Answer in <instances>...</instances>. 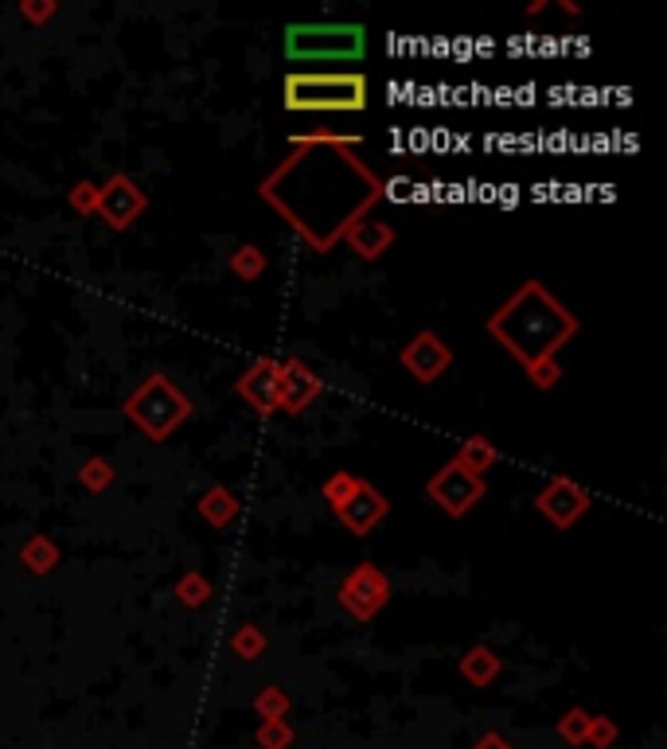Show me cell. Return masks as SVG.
Segmentation results:
<instances>
[{
    "label": "cell",
    "mask_w": 667,
    "mask_h": 749,
    "mask_svg": "<svg viewBox=\"0 0 667 749\" xmlns=\"http://www.w3.org/2000/svg\"><path fill=\"white\" fill-rule=\"evenodd\" d=\"M500 667H503V659L496 656L488 644H472V648L461 656V664H457V672H461V679L469 687H488V684H496Z\"/></svg>",
    "instance_id": "cell-15"
},
{
    "label": "cell",
    "mask_w": 667,
    "mask_h": 749,
    "mask_svg": "<svg viewBox=\"0 0 667 749\" xmlns=\"http://www.w3.org/2000/svg\"><path fill=\"white\" fill-rule=\"evenodd\" d=\"M324 391V379L309 367L301 355L281 360V383H278V410L285 414H305Z\"/></svg>",
    "instance_id": "cell-10"
},
{
    "label": "cell",
    "mask_w": 667,
    "mask_h": 749,
    "mask_svg": "<svg viewBox=\"0 0 667 749\" xmlns=\"http://www.w3.org/2000/svg\"><path fill=\"white\" fill-rule=\"evenodd\" d=\"M278 383H281V360L262 355V360H254L239 375L242 403H247L250 410L262 414V418H270V414H278Z\"/></svg>",
    "instance_id": "cell-12"
},
{
    "label": "cell",
    "mask_w": 667,
    "mask_h": 749,
    "mask_svg": "<svg viewBox=\"0 0 667 749\" xmlns=\"http://www.w3.org/2000/svg\"><path fill=\"white\" fill-rule=\"evenodd\" d=\"M265 652H270V641H265V633L258 625H239L231 633V656H239L242 664H254Z\"/></svg>",
    "instance_id": "cell-18"
},
{
    "label": "cell",
    "mask_w": 667,
    "mask_h": 749,
    "mask_svg": "<svg viewBox=\"0 0 667 749\" xmlns=\"http://www.w3.org/2000/svg\"><path fill=\"white\" fill-rule=\"evenodd\" d=\"M355 488H359V477H355V472H347V469H336L329 480H324L321 496H324V500H329V508L336 511L340 503H347V500H352V492H355Z\"/></svg>",
    "instance_id": "cell-23"
},
{
    "label": "cell",
    "mask_w": 667,
    "mask_h": 749,
    "mask_svg": "<svg viewBox=\"0 0 667 749\" xmlns=\"http://www.w3.org/2000/svg\"><path fill=\"white\" fill-rule=\"evenodd\" d=\"M148 196L145 188H137V180L125 173H114L106 184H98V219L106 222L110 231H129L133 222L145 215Z\"/></svg>",
    "instance_id": "cell-7"
},
{
    "label": "cell",
    "mask_w": 667,
    "mask_h": 749,
    "mask_svg": "<svg viewBox=\"0 0 667 749\" xmlns=\"http://www.w3.org/2000/svg\"><path fill=\"white\" fill-rule=\"evenodd\" d=\"M285 55L293 63H355L367 55L363 24H289Z\"/></svg>",
    "instance_id": "cell-4"
},
{
    "label": "cell",
    "mask_w": 667,
    "mask_h": 749,
    "mask_svg": "<svg viewBox=\"0 0 667 749\" xmlns=\"http://www.w3.org/2000/svg\"><path fill=\"white\" fill-rule=\"evenodd\" d=\"M176 602H180L184 610H204V605L211 602V582H207L199 570H188V574L176 578Z\"/></svg>",
    "instance_id": "cell-19"
},
{
    "label": "cell",
    "mask_w": 667,
    "mask_h": 749,
    "mask_svg": "<svg viewBox=\"0 0 667 749\" xmlns=\"http://www.w3.org/2000/svg\"><path fill=\"white\" fill-rule=\"evenodd\" d=\"M398 363H403V371L410 375L414 383L429 387V383H437L445 371L454 367V347L445 344V340L437 336L434 329H421L418 336H410L403 344V352H398Z\"/></svg>",
    "instance_id": "cell-8"
},
{
    "label": "cell",
    "mask_w": 667,
    "mask_h": 749,
    "mask_svg": "<svg viewBox=\"0 0 667 749\" xmlns=\"http://www.w3.org/2000/svg\"><path fill=\"white\" fill-rule=\"evenodd\" d=\"M289 707H293V699H289L278 684L262 687V691L254 695V710H258L262 722H270V718H289Z\"/></svg>",
    "instance_id": "cell-21"
},
{
    "label": "cell",
    "mask_w": 667,
    "mask_h": 749,
    "mask_svg": "<svg viewBox=\"0 0 667 749\" xmlns=\"http://www.w3.org/2000/svg\"><path fill=\"white\" fill-rule=\"evenodd\" d=\"M196 511H199V519H204V523H211V528H231L235 519H239V511H242V500H239V492H235V488L211 485L204 496H199Z\"/></svg>",
    "instance_id": "cell-14"
},
{
    "label": "cell",
    "mask_w": 667,
    "mask_h": 749,
    "mask_svg": "<svg viewBox=\"0 0 667 749\" xmlns=\"http://www.w3.org/2000/svg\"><path fill=\"white\" fill-rule=\"evenodd\" d=\"M122 414L148 441H168V437L191 418V398L184 395L168 375H148L122 403Z\"/></svg>",
    "instance_id": "cell-3"
},
{
    "label": "cell",
    "mask_w": 667,
    "mask_h": 749,
    "mask_svg": "<svg viewBox=\"0 0 667 749\" xmlns=\"http://www.w3.org/2000/svg\"><path fill=\"white\" fill-rule=\"evenodd\" d=\"M114 480H117V472L106 457H86L83 469H79V485H83L86 492H106Z\"/></svg>",
    "instance_id": "cell-20"
},
{
    "label": "cell",
    "mask_w": 667,
    "mask_h": 749,
    "mask_svg": "<svg viewBox=\"0 0 667 749\" xmlns=\"http://www.w3.org/2000/svg\"><path fill=\"white\" fill-rule=\"evenodd\" d=\"M472 749H515V746H511V741H508V738H503V734L488 730V734H484V738H480V741H477V746H472Z\"/></svg>",
    "instance_id": "cell-29"
},
{
    "label": "cell",
    "mask_w": 667,
    "mask_h": 749,
    "mask_svg": "<svg viewBox=\"0 0 667 749\" xmlns=\"http://www.w3.org/2000/svg\"><path fill=\"white\" fill-rule=\"evenodd\" d=\"M254 741L262 749H289L293 746V726H289V718H270V722L258 726Z\"/></svg>",
    "instance_id": "cell-25"
},
{
    "label": "cell",
    "mask_w": 667,
    "mask_h": 749,
    "mask_svg": "<svg viewBox=\"0 0 667 749\" xmlns=\"http://www.w3.org/2000/svg\"><path fill=\"white\" fill-rule=\"evenodd\" d=\"M281 91L293 114H363L371 102L367 74L359 71H289Z\"/></svg>",
    "instance_id": "cell-2"
},
{
    "label": "cell",
    "mask_w": 667,
    "mask_h": 749,
    "mask_svg": "<svg viewBox=\"0 0 667 749\" xmlns=\"http://www.w3.org/2000/svg\"><path fill=\"white\" fill-rule=\"evenodd\" d=\"M387 516H390V500L375 485H367V480H359V488L352 492V500L336 508V519L352 531L355 539L371 535V531L379 528Z\"/></svg>",
    "instance_id": "cell-11"
},
{
    "label": "cell",
    "mask_w": 667,
    "mask_h": 749,
    "mask_svg": "<svg viewBox=\"0 0 667 749\" xmlns=\"http://www.w3.org/2000/svg\"><path fill=\"white\" fill-rule=\"evenodd\" d=\"M454 461L461 465V469H469L472 477H484L488 469H496V465H500V449H496L488 437L477 434V437H465Z\"/></svg>",
    "instance_id": "cell-17"
},
{
    "label": "cell",
    "mask_w": 667,
    "mask_h": 749,
    "mask_svg": "<svg viewBox=\"0 0 667 749\" xmlns=\"http://www.w3.org/2000/svg\"><path fill=\"white\" fill-rule=\"evenodd\" d=\"M577 316L562 305L543 281H523L488 316V332L508 355H515L539 391H554L562 379L559 352L577 336Z\"/></svg>",
    "instance_id": "cell-1"
},
{
    "label": "cell",
    "mask_w": 667,
    "mask_h": 749,
    "mask_svg": "<svg viewBox=\"0 0 667 749\" xmlns=\"http://www.w3.org/2000/svg\"><path fill=\"white\" fill-rule=\"evenodd\" d=\"M590 710L582 707H570L566 715L559 718V738L566 741V746H585V734H590Z\"/></svg>",
    "instance_id": "cell-24"
},
{
    "label": "cell",
    "mask_w": 667,
    "mask_h": 749,
    "mask_svg": "<svg viewBox=\"0 0 667 749\" xmlns=\"http://www.w3.org/2000/svg\"><path fill=\"white\" fill-rule=\"evenodd\" d=\"M20 562H24L28 574L48 578L51 570L63 562V551H59V543L51 535H32V539H24V547H20Z\"/></svg>",
    "instance_id": "cell-16"
},
{
    "label": "cell",
    "mask_w": 667,
    "mask_h": 749,
    "mask_svg": "<svg viewBox=\"0 0 667 749\" xmlns=\"http://www.w3.org/2000/svg\"><path fill=\"white\" fill-rule=\"evenodd\" d=\"M617 738H621V730H617V722H613V718H605V715H593L590 718V734H585V746L609 749Z\"/></svg>",
    "instance_id": "cell-26"
},
{
    "label": "cell",
    "mask_w": 667,
    "mask_h": 749,
    "mask_svg": "<svg viewBox=\"0 0 667 749\" xmlns=\"http://www.w3.org/2000/svg\"><path fill=\"white\" fill-rule=\"evenodd\" d=\"M17 9H20V17H24L32 28H43L48 20H55L59 4H55V0H20Z\"/></svg>",
    "instance_id": "cell-28"
},
{
    "label": "cell",
    "mask_w": 667,
    "mask_h": 749,
    "mask_svg": "<svg viewBox=\"0 0 667 749\" xmlns=\"http://www.w3.org/2000/svg\"><path fill=\"white\" fill-rule=\"evenodd\" d=\"M336 602L347 617H355L359 625L379 617V610H387L390 602V582L375 562H359L355 570H347V578L340 582Z\"/></svg>",
    "instance_id": "cell-5"
},
{
    "label": "cell",
    "mask_w": 667,
    "mask_h": 749,
    "mask_svg": "<svg viewBox=\"0 0 667 749\" xmlns=\"http://www.w3.org/2000/svg\"><path fill=\"white\" fill-rule=\"evenodd\" d=\"M265 266H270V262H265V254H262V250H258V247H250V242H247V247H239V250H235V254H231V273H235V278H242V281L262 278Z\"/></svg>",
    "instance_id": "cell-22"
},
{
    "label": "cell",
    "mask_w": 667,
    "mask_h": 749,
    "mask_svg": "<svg viewBox=\"0 0 667 749\" xmlns=\"http://www.w3.org/2000/svg\"><path fill=\"white\" fill-rule=\"evenodd\" d=\"M344 239L363 262H375V258H383L390 247H395V231H390L387 222H375V219H359Z\"/></svg>",
    "instance_id": "cell-13"
},
{
    "label": "cell",
    "mask_w": 667,
    "mask_h": 749,
    "mask_svg": "<svg viewBox=\"0 0 667 749\" xmlns=\"http://www.w3.org/2000/svg\"><path fill=\"white\" fill-rule=\"evenodd\" d=\"M66 204H71L79 215H94V211H98V184H94V180H79L71 191H66Z\"/></svg>",
    "instance_id": "cell-27"
},
{
    "label": "cell",
    "mask_w": 667,
    "mask_h": 749,
    "mask_svg": "<svg viewBox=\"0 0 667 749\" xmlns=\"http://www.w3.org/2000/svg\"><path fill=\"white\" fill-rule=\"evenodd\" d=\"M590 503H593V496H590V488H582L577 480H570V477H554L551 485L543 488V492L535 496V508H539V516L543 519H551L554 528L559 531H570L577 523V519L590 511Z\"/></svg>",
    "instance_id": "cell-9"
},
{
    "label": "cell",
    "mask_w": 667,
    "mask_h": 749,
    "mask_svg": "<svg viewBox=\"0 0 667 749\" xmlns=\"http://www.w3.org/2000/svg\"><path fill=\"white\" fill-rule=\"evenodd\" d=\"M484 492H488L484 477H472V472L461 469L457 461L441 465V469H437L434 477H429V485H426V496L449 519H465L480 500H484Z\"/></svg>",
    "instance_id": "cell-6"
}]
</instances>
